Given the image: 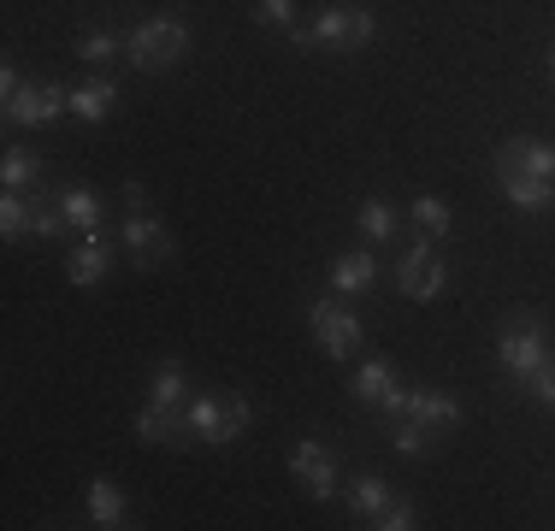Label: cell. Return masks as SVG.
I'll use <instances>...</instances> for the list:
<instances>
[{"mask_svg":"<svg viewBox=\"0 0 555 531\" xmlns=\"http://www.w3.org/2000/svg\"><path fill=\"white\" fill-rule=\"evenodd\" d=\"M125 248H130V266H137V272H154V266H166L178 255V243H171L166 224L154 219L142 183H125Z\"/></svg>","mask_w":555,"mask_h":531,"instance_id":"1","label":"cell"},{"mask_svg":"<svg viewBox=\"0 0 555 531\" xmlns=\"http://www.w3.org/2000/svg\"><path fill=\"white\" fill-rule=\"evenodd\" d=\"M373 36H378V18L366 7H332V12H320L313 24H289V42L296 48H332V53L366 48Z\"/></svg>","mask_w":555,"mask_h":531,"instance_id":"2","label":"cell"},{"mask_svg":"<svg viewBox=\"0 0 555 531\" xmlns=\"http://www.w3.org/2000/svg\"><path fill=\"white\" fill-rule=\"evenodd\" d=\"M183 53H190V24L183 18H149L125 36V60L137 65V72H166Z\"/></svg>","mask_w":555,"mask_h":531,"instance_id":"3","label":"cell"},{"mask_svg":"<svg viewBox=\"0 0 555 531\" xmlns=\"http://www.w3.org/2000/svg\"><path fill=\"white\" fill-rule=\"evenodd\" d=\"M544 354H550V342H544V319L538 313H514L508 325H502V337H496V361L514 372V378H532L538 366H544Z\"/></svg>","mask_w":555,"mask_h":531,"instance_id":"4","label":"cell"},{"mask_svg":"<svg viewBox=\"0 0 555 531\" xmlns=\"http://www.w3.org/2000/svg\"><path fill=\"white\" fill-rule=\"evenodd\" d=\"M308 331L320 337L325 354H337V361L361 354V342H366V325L354 319V308H343V301H325V296L308 308Z\"/></svg>","mask_w":555,"mask_h":531,"instance_id":"5","label":"cell"},{"mask_svg":"<svg viewBox=\"0 0 555 531\" xmlns=\"http://www.w3.org/2000/svg\"><path fill=\"white\" fill-rule=\"evenodd\" d=\"M443 284H449V266H443L438 248H426V243H414L402 255V266H396V289H402L408 301H438Z\"/></svg>","mask_w":555,"mask_h":531,"instance_id":"6","label":"cell"},{"mask_svg":"<svg viewBox=\"0 0 555 531\" xmlns=\"http://www.w3.org/2000/svg\"><path fill=\"white\" fill-rule=\"evenodd\" d=\"M72 106V89L54 83V77H36V83H24L18 95L7 101V118L12 125H30V130H42V125H54V118Z\"/></svg>","mask_w":555,"mask_h":531,"instance_id":"7","label":"cell"},{"mask_svg":"<svg viewBox=\"0 0 555 531\" xmlns=\"http://www.w3.org/2000/svg\"><path fill=\"white\" fill-rule=\"evenodd\" d=\"M289 472H296V484L308 490L313 502H332L337 496V455L325 443H296V455H289Z\"/></svg>","mask_w":555,"mask_h":531,"instance_id":"8","label":"cell"},{"mask_svg":"<svg viewBox=\"0 0 555 531\" xmlns=\"http://www.w3.org/2000/svg\"><path fill=\"white\" fill-rule=\"evenodd\" d=\"M496 178H544V183H555V148H544L538 137H514V142H502V154H496Z\"/></svg>","mask_w":555,"mask_h":531,"instance_id":"9","label":"cell"},{"mask_svg":"<svg viewBox=\"0 0 555 531\" xmlns=\"http://www.w3.org/2000/svg\"><path fill=\"white\" fill-rule=\"evenodd\" d=\"M130 425H137V437H142V443H154V449H190L195 443L190 419H183L178 407H160V402H149Z\"/></svg>","mask_w":555,"mask_h":531,"instance_id":"10","label":"cell"},{"mask_svg":"<svg viewBox=\"0 0 555 531\" xmlns=\"http://www.w3.org/2000/svg\"><path fill=\"white\" fill-rule=\"evenodd\" d=\"M107 266H113V248H107V236H83V248H77V255L65 260V277H72L77 289H95L101 277H107Z\"/></svg>","mask_w":555,"mask_h":531,"instance_id":"11","label":"cell"},{"mask_svg":"<svg viewBox=\"0 0 555 531\" xmlns=\"http://www.w3.org/2000/svg\"><path fill=\"white\" fill-rule=\"evenodd\" d=\"M183 419H190L195 443H231V431H224V396H195Z\"/></svg>","mask_w":555,"mask_h":531,"instance_id":"12","label":"cell"},{"mask_svg":"<svg viewBox=\"0 0 555 531\" xmlns=\"http://www.w3.org/2000/svg\"><path fill=\"white\" fill-rule=\"evenodd\" d=\"M378 284V266H373V255H343L337 266H332V289L337 296H366V289Z\"/></svg>","mask_w":555,"mask_h":531,"instance_id":"13","label":"cell"},{"mask_svg":"<svg viewBox=\"0 0 555 531\" xmlns=\"http://www.w3.org/2000/svg\"><path fill=\"white\" fill-rule=\"evenodd\" d=\"M420 425H431V431H449V425H461V402L449 390H414V414Z\"/></svg>","mask_w":555,"mask_h":531,"instance_id":"14","label":"cell"},{"mask_svg":"<svg viewBox=\"0 0 555 531\" xmlns=\"http://www.w3.org/2000/svg\"><path fill=\"white\" fill-rule=\"evenodd\" d=\"M390 384H396V366L373 354V361H361V366H354L349 396H354V402H373V407H378V402H385V390H390Z\"/></svg>","mask_w":555,"mask_h":531,"instance_id":"15","label":"cell"},{"mask_svg":"<svg viewBox=\"0 0 555 531\" xmlns=\"http://www.w3.org/2000/svg\"><path fill=\"white\" fill-rule=\"evenodd\" d=\"M113 101H118V83H113V77H89L83 89H72V113L89 118V125H95V118H107Z\"/></svg>","mask_w":555,"mask_h":531,"instance_id":"16","label":"cell"},{"mask_svg":"<svg viewBox=\"0 0 555 531\" xmlns=\"http://www.w3.org/2000/svg\"><path fill=\"white\" fill-rule=\"evenodd\" d=\"M54 202L65 207V219H72V231H83V236H101V202L83 190V183H72V190H60Z\"/></svg>","mask_w":555,"mask_h":531,"instance_id":"17","label":"cell"},{"mask_svg":"<svg viewBox=\"0 0 555 531\" xmlns=\"http://www.w3.org/2000/svg\"><path fill=\"white\" fill-rule=\"evenodd\" d=\"M125 490H118L113 484V478H95V484H89V520H95V526H125Z\"/></svg>","mask_w":555,"mask_h":531,"instance_id":"18","label":"cell"},{"mask_svg":"<svg viewBox=\"0 0 555 531\" xmlns=\"http://www.w3.org/2000/svg\"><path fill=\"white\" fill-rule=\"evenodd\" d=\"M30 183H42V159H36V154H24V148H12L7 159H0V190L30 195Z\"/></svg>","mask_w":555,"mask_h":531,"instance_id":"19","label":"cell"},{"mask_svg":"<svg viewBox=\"0 0 555 531\" xmlns=\"http://www.w3.org/2000/svg\"><path fill=\"white\" fill-rule=\"evenodd\" d=\"M502 195H508L514 207H526V212H550L555 207V183H544V178H502Z\"/></svg>","mask_w":555,"mask_h":531,"instance_id":"20","label":"cell"},{"mask_svg":"<svg viewBox=\"0 0 555 531\" xmlns=\"http://www.w3.org/2000/svg\"><path fill=\"white\" fill-rule=\"evenodd\" d=\"M24 231H36V202L30 195H0V236H7V243H18Z\"/></svg>","mask_w":555,"mask_h":531,"instance_id":"21","label":"cell"},{"mask_svg":"<svg viewBox=\"0 0 555 531\" xmlns=\"http://www.w3.org/2000/svg\"><path fill=\"white\" fill-rule=\"evenodd\" d=\"M390 502V490H385V478H373V472H361L349 484V508H354V520H378V508Z\"/></svg>","mask_w":555,"mask_h":531,"instance_id":"22","label":"cell"},{"mask_svg":"<svg viewBox=\"0 0 555 531\" xmlns=\"http://www.w3.org/2000/svg\"><path fill=\"white\" fill-rule=\"evenodd\" d=\"M408 219H414L426 236H449V231H455V212H449V202H443V195H420Z\"/></svg>","mask_w":555,"mask_h":531,"instance_id":"23","label":"cell"},{"mask_svg":"<svg viewBox=\"0 0 555 531\" xmlns=\"http://www.w3.org/2000/svg\"><path fill=\"white\" fill-rule=\"evenodd\" d=\"M390 443L402 449V455H431V449H438V431L420 425V419H390Z\"/></svg>","mask_w":555,"mask_h":531,"instance_id":"24","label":"cell"},{"mask_svg":"<svg viewBox=\"0 0 555 531\" xmlns=\"http://www.w3.org/2000/svg\"><path fill=\"white\" fill-rule=\"evenodd\" d=\"M183 384H190V378H183V366L178 361H160V366H154V384H149V402L178 407L183 402Z\"/></svg>","mask_w":555,"mask_h":531,"instance_id":"25","label":"cell"},{"mask_svg":"<svg viewBox=\"0 0 555 531\" xmlns=\"http://www.w3.org/2000/svg\"><path fill=\"white\" fill-rule=\"evenodd\" d=\"M354 224H361L373 243H390L396 236V212L385 207V202H361V212H354Z\"/></svg>","mask_w":555,"mask_h":531,"instance_id":"26","label":"cell"},{"mask_svg":"<svg viewBox=\"0 0 555 531\" xmlns=\"http://www.w3.org/2000/svg\"><path fill=\"white\" fill-rule=\"evenodd\" d=\"M77 53H83L89 65H107L113 53H125V42H118L113 30H83V42H77Z\"/></svg>","mask_w":555,"mask_h":531,"instance_id":"27","label":"cell"},{"mask_svg":"<svg viewBox=\"0 0 555 531\" xmlns=\"http://www.w3.org/2000/svg\"><path fill=\"white\" fill-rule=\"evenodd\" d=\"M378 531H414L420 526V514H414V502H402V496H390L385 508H378Z\"/></svg>","mask_w":555,"mask_h":531,"instance_id":"28","label":"cell"},{"mask_svg":"<svg viewBox=\"0 0 555 531\" xmlns=\"http://www.w3.org/2000/svg\"><path fill=\"white\" fill-rule=\"evenodd\" d=\"M255 24H296V0H255Z\"/></svg>","mask_w":555,"mask_h":531,"instance_id":"29","label":"cell"},{"mask_svg":"<svg viewBox=\"0 0 555 531\" xmlns=\"http://www.w3.org/2000/svg\"><path fill=\"white\" fill-rule=\"evenodd\" d=\"M378 414H385V419H408V414H414V390H408V384H390L385 402H378Z\"/></svg>","mask_w":555,"mask_h":531,"instance_id":"30","label":"cell"},{"mask_svg":"<svg viewBox=\"0 0 555 531\" xmlns=\"http://www.w3.org/2000/svg\"><path fill=\"white\" fill-rule=\"evenodd\" d=\"M72 231V219H65V207L54 202V207H42L36 202V236H65Z\"/></svg>","mask_w":555,"mask_h":531,"instance_id":"31","label":"cell"},{"mask_svg":"<svg viewBox=\"0 0 555 531\" xmlns=\"http://www.w3.org/2000/svg\"><path fill=\"white\" fill-rule=\"evenodd\" d=\"M526 390H532L538 402H550V407H555V354H544V366H538L532 378H526Z\"/></svg>","mask_w":555,"mask_h":531,"instance_id":"32","label":"cell"},{"mask_svg":"<svg viewBox=\"0 0 555 531\" xmlns=\"http://www.w3.org/2000/svg\"><path fill=\"white\" fill-rule=\"evenodd\" d=\"M224 431H231V443L248 431V402L243 396H224Z\"/></svg>","mask_w":555,"mask_h":531,"instance_id":"33","label":"cell"},{"mask_svg":"<svg viewBox=\"0 0 555 531\" xmlns=\"http://www.w3.org/2000/svg\"><path fill=\"white\" fill-rule=\"evenodd\" d=\"M18 89H24V77H18V65H0V95H18Z\"/></svg>","mask_w":555,"mask_h":531,"instance_id":"34","label":"cell"},{"mask_svg":"<svg viewBox=\"0 0 555 531\" xmlns=\"http://www.w3.org/2000/svg\"><path fill=\"white\" fill-rule=\"evenodd\" d=\"M550 77H555V42H550Z\"/></svg>","mask_w":555,"mask_h":531,"instance_id":"35","label":"cell"}]
</instances>
